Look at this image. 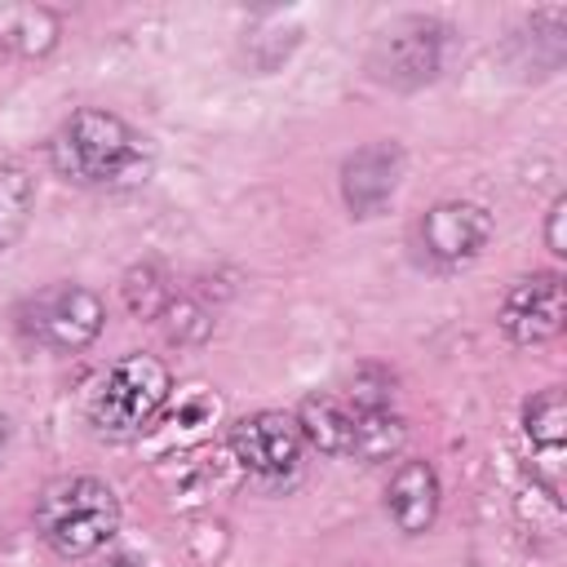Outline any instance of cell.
I'll return each mask as SVG.
<instances>
[{
  "label": "cell",
  "mask_w": 567,
  "mask_h": 567,
  "mask_svg": "<svg viewBox=\"0 0 567 567\" xmlns=\"http://www.w3.org/2000/svg\"><path fill=\"white\" fill-rule=\"evenodd\" d=\"M9 439H13V421H9L4 412H0V456L9 452Z\"/></svg>",
  "instance_id": "obj_21"
},
{
  "label": "cell",
  "mask_w": 567,
  "mask_h": 567,
  "mask_svg": "<svg viewBox=\"0 0 567 567\" xmlns=\"http://www.w3.org/2000/svg\"><path fill=\"white\" fill-rule=\"evenodd\" d=\"M168 399H173L168 363L159 354L128 350L97 377V385L89 394V425L97 439L128 443L155 425V416L168 408Z\"/></svg>",
  "instance_id": "obj_3"
},
{
  "label": "cell",
  "mask_w": 567,
  "mask_h": 567,
  "mask_svg": "<svg viewBox=\"0 0 567 567\" xmlns=\"http://www.w3.org/2000/svg\"><path fill=\"white\" fill-rule=\"evenodd\" d=\"M567 323V292H563V275L558 270H532L518 275L496 310V328L505 332L509 346L532 350V346H549Z\"/></svg>",
  "instance_id": "obj_8"
},
{
  "label": "cell",
  "mask_w": 567,
  "mask_h": 567,
  "mask_svg": "<svg viewBox=\"0 0 567 567\" xmlns=\"http://www.w3.org/2000/svg\"><path fill=\"white\" fill-rule=\"evenodd\" d=\"M443 49H447V27L439 18L403 13L377 31V40L368 49V75L399 93L425 89L443 71Z\"/></svg>",
  "instance_id": "obj_5"
},
{
  "label": "cell",
  "mask_w": 567,
  "mask_h": 567,
  "mask_svg": "<svg viewBox=\"0 0 567 567\" xmlns=\"http://www.w3.org/2000/svg\"><path fill=\"white\" fill-rule=\"evenodd\" d=\"M563 217H567V195H554L545 208V248L554 257H567V235H563Z\"/></svg>",
  "instance_id": "obj_19"
},
{
  "label": "cell",
  "mask_w": 567,
  "mask_h": 567,
  "mask_svg": "<svg viewBox=\"0 0 567 567\" xmlns=\"http://www.w3.org/2000/svg\"><path fill=\"white\" fill-rule=\"evenodd\" d=\"M408 443V421L394 408H354V439L350 461L359 465H385L399 461Z\"/></svg>",
  "instance_id": "obj_13"
},
{
  "label": "cell",
  "mask_w": 567,
  "mask_h": 567,
  "mask_svg": "<svg viewBox=\"0 0 567 567\" xmlns=\"http://www.w3.org/2000/svg\"><path fill=\"white\" fill-rule=\"evenodd\" d=\"M31 213H35V177L22 164L0 159V257L22 239Z\"/></svg>",
  "instance_id": "obj_14"
},
{
  "label": "cell",
  "mask_w": 567,
  "mask_h": 567,
  "mask_svg": "<svg viewBox=\"0 0 567 567\" xmlns=\"http://www.w3.org/2000/svg\"><path fill=\"white\" fill-rule=\"evenodd\" d=\"M230 443V456L235 465L266 492H279V487H292L301 478V456H306V443L297 434V421L288 412H248L230 425L226 434Z\"/></svg>",
  "instance_id": "obj_6"
},
{
  "label": "cell",
  "mask_w": 567,
  "mask_h": 567,
  "mask_svg": "<svg viewBox=\"0 0 567 567\" xmlns=\"http://www.w3.org/2000/svg\"><path fill=\"white\" fill-rule=\"evenodd\" d=\"M173 292H177V288L168 284V275H164L159 261H133V266L124 270V279H120V297H124L128 315H133V319H146V323L159 319V310L168 306Z\"/></svg>",
  "instance_id": "obj_15"
},
{
  "label": "cell",
  "mask_w": 567,
  "mask_h": 567,
  "mask_svg": "<svg viewBox=\"0 0 567 567\" xmlns=\"http://www.w3.org/2000/svg\"><path fill=\"white\" fill-rule=\"evenodd\" d=\"M297 434L306 447L323 452V456H350V439H354V403L332 394V390H310L297 412Z\"/></svg>",
  "instance_id": "obj_12"
},
{
  "label": "cell",
  "mask_w": 567,
  "mask_h": 567,
  "mask_svg": "<svg viewBox=\"0 0 567 567\" xmlns=\"http://www.w3.org/2000/svg\"><path fill=\"white\" fill-rule=\"evenodd\" d=\"M439 509H443L439 470L425 456H403L390 470V483H385V514H390V523L403 536H425L439 523Z\"/></svg>",
  "instance_id": "obj_11"
},
{
  "label": "cell",
  "mask_w": 567,
  "mask_h": 567,
  "mask_svg": "<svg viewBox=\"0 0 567 567\" xmlns=\"http://www.w3.org/2000/svg\"><path fill=\"white\" fill-rule=\"evenodd\" d=\"M155 323L164 328V337H168L173 346H199V341H208V332H213V315H208L195 297H186V292H173Z\"/></svg>",
  "instance_id": "obj_17"
},
{
  "label": "cell",
  "mask_w": 567,
  "mask_h": 567,
  "mask_svg": "<svg viewBox=\"0 0 567 567\" xmlns=\"http://www.w3.org/2000/svg\"><path fill=\"white\" fill-rule=\"evenodd\" d=\"M399 182H403V146L394 137H377V142L354 146L341 159V177H337L341 204L354 221L381 217L394 204Z\"/></svg>",
  "instance_id": "obj_10"
},
{
  "label": "cell",
  "mask_w": 567,
  "mask_h": 567,
  "mask_svg": "<svg viewBox=\"0 0 567 567\" xmlns=\"http://www.w3.org/2000/svg\"><path fill=\"white\" fill-rule=\"evenodd\" d=\"M35 532L58 558H89L120 532V496L97 474H58L35 496Z\"/></svg>",
  "instance_id": "obj_2"
},
{
  "label": "cell",
  "mask_w": 567,
  "mask_h": 567,
  "mask_svg": "<svg viewBox=\"0 0 567 567\" xmlns=\"http://www.w3.org/2000/svg\"><path fill=\"white\" fill-rule=\"evenodd\" d=\"M492 235H496V221L474 199H439L412 226V244H416L421 261L434 270H461V266L478 261L483 248L492 244Z\"/></svg>",
  "instance_id": "obj_7"
},
{
  "label": "cell",
  "mask_w": 567,
  "mask_h": 567,
  "mask_svg": "<svg viewBox=\"0 0 567 567\" xmlns=\"http://www.w3.org/2000/svg\"><path fill=\"white\" fill-rule=\"evenodd\" d=\"M97 567H146L142 558H133V554H111L106 563H97Z\"/></svg>",
  "instance_id": "obj_20"
},
{
  "label": "cell",
  "mask_w": 567,
  "mask_h": 567,
  "mask_svg": "<svg viewBox=\"0 0 567 567\" xmlns=\"http://www.w3.org/2000/svg\"><path fill=\"white\" fill-rule=\"evenodd\" d=\"M58 31H62L58 13L44 9V4H31V9H13V13H9L0 40H4L18 58H44V53L58 44Z\"/></svg>",
  "instance_id": "obj_16"
},
{
  "label": "cell",
  "mask_w": 567,
  "mask_h": 567,
  "mask_svg": "<svg viewBox=\"0 0 567 567\" xmlns=\"http://www.w3.org/2000/svg\"><path fill=\"white\" fill-rule=\"evenodd\" d=\"M523 443L532 483L549 496V505H563V474H567V394L563 385H545L523 403Z\"/></svg>",
  "instance_id": "obj_9"
},
{
  "label": "cell",
  "mask_w": 567,
  "mask_h": 567,
  "mask_svg": "<svg viewBox=\"0 0 567 567\" xmlns=\"http://www.w3.org/2000/svg\"><path fill=\"white\" fill-rule=\"evenodd\" d=\"M346 399H350L354 408H390V399H394V377H390L381 363H363V368H354Z\"/></svg>",
  "instance_id": "obj_18"
},
{
  "label": "cell",
  "mask_w": 567,
  "mask_h": 567,
  "mask_svg": "<svg viewBox=\"0 0 567 567\" xmlns=\"http://www.w3.org/2000/svg\"><path fill=\"white\" fill-rule=\"evenodd\" d=\"M49 168L80 190H128L151 177L155 146L106 106L71 111L49 137Z\"/></svg>",
  "instance_id": "obj_1"
},
{
  "label": "cell",
  "mask_w": 567,
  "mask_h": 567,
  "mask_svg": "<svg viewBox=\"0 0 567 567\" xmlns=\"http://www.w3.org/2000/svg\"><path fill=\"white\" fill-rule=\"evenodd\" d=\"M13 323L40 350L80 354V350H89L102 337L106 301L93 288H84V284L58 279V284H44V288L27 292L18 301V310H13Z\"/></svg>",
  "instance_id": "obj_4"
}]
</instances>
